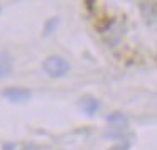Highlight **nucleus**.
Here are the masks:
<instances>
[{"instance_id":"obj_8","label":"nucleus","mask_w":157,"mask_h":150,"mask_svg":"<svg viewBox=\"0 0 157 150\" xmlns=\"http://www.w3.org/2000/svg\"><path fill=\"white\" fill-rule=\"evenodd\" d=\"M115 150H128V143H125V145H120V147H117Z\"/></svg>"},{"instance_id":"obj_7","label":"nucleus","mask_w":157,"mask_h":150,"mask_svg":"<svg viewBox=\"0 0 157 150\" xmlns=\"http://www.w3.org/2000/svg\"><path fill=\"white\" fill-rule=\"evenodd\" d=\"M58 24H59V19L58 17H51L48 22H46V25H44V36H51L52 32H54V29L58 27Z\"/></svg>"},{"instance_id":"obj_9","label":"nucleus","mask_w":157,"mask_h":150,"mask_svg":"<svg viewBox=\"0 0 157 150\" xmlns=\"http://www.w3.org/2000/svg\"><path fill=\"white\" fill-rule=\"evenodd\" d=\"M22 150H37V148H36V147H32V145H27V147H24Z\"/></svg>"},{"instance_id":"obj_4","label":"nucleus","mask_w":157,"mask_h":150,"mask_svg":"<svg viewBox=\"0 0 157 150\" xmlns=\"http://www.w3.org/2000/svg\"><path fill=\"white\" fill-rule=\"evenodd\" d=\"M79 106L83 108V111H85L86 115L91 116L100 110V101L96 98H93V96H85V98H81V101H79Z\"/></svg>"},{"instance_id":"obj_5","label":"nucleus","mask_w":157,"mask_h":150,"mask_svg":"<svg viewBox=\"0 0 157 150\" xmlns=\"http://www.w3.org/2000/svg\"><path fill=\"white\" fill-rule=\"evenodd\" d=\"M12 64H14V61L9 52H0V79L7 78L12 73Z\"/></svg>"},{"instance_id":"obj_2","label":"nucleus","mask_w":157,"mask_h":150,"mask_svg":"<svg viewBox=\"0 0 157 150\" xmlns=\"http://www.w3.org/2000/svg\"><path fill=\"white\" fill-rule=\"evenodd\" d=\"M4 96L12 103H22L31 98V91L25 88H15V86H12V88H7L4 91Z\"/></svg>"},{"instance_id":"obj_3","label":"nucleus","mask_w":157,"mask_h":150,"mask_svg":"<svg viewBox=\"0 0 157 150\" xmlns=\"http://www.w3.org/2000/svg\"><path fill=\"white\" fill-rule=\"evenodd\" d=\"M139 7L147 22L157 21V2H142V4H139Z\"/></svg>"},{"instance_id":"obj_10","label":"nucleus","mask_w":157,"mask_h":150,"mask_svg":"<svg viewBox=\"0 0 157 150\" xmlns=\"http://www.w3.org/2000/svg\"><path fill=\"white\" fill-rule=\"evenodd\" d=\"M12 147L14 145H5V150H12Z\"/></svg>"},{"instance_id":"obj_1","label":"nucleus","mask_w":157,"mask_h":150,"mask_svg":"<svg viewBox=\"0 0 157 150\" xmlns=\"http://www.w3.org/2000/svg\"><path fill=\"white\" fill-rule=\"evenodd\" d=\"M42 69L51 78H63L69 73V62L61 56H48L42 61Z\"/></svg>"},{"instance_id":"obj_11","label":"nucleus","mask_w":157,"mask_h":150,"mask_svg":"<svg viewBox=\"0 0 157 150\" xmlns=\"http://www.w3.org/2000/svg\"><path fill=\"white\" fill-rule=\"evenodd\" d=\"M0 12H2V7H0Z\"/></svg>"},{"instance_id":"obj_6","label":"nucleus","mask_w":157,"mask_h":150,"mask_svg":"<svg viewBox=\"0 0 157 150\" xmlns=\"http://www.w3.org/2000/svg\"><path fill=\"white\" fill-rule=\"evenodd\" d=\"M106 122H108L110 125H113L115 128H123V126H127V123H128V118H127L123 113L115 111V113H110V115L106 116Z\"/></svg>"}]
</instances>
